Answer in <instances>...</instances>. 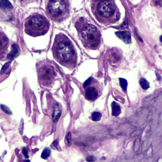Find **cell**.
Returning a JSON list of instances; mask_svg holds the SVG:
<instances>
[{
  "label": "cell",
  "mask_w": 162,
  "mask_h": 162,
  "mask_svg": "<svg viewBox=\"0 0 162 162\" xmlns=\"http://www.w3.org/2000/svg\"><path fill=\"white\" fill-rule=\"evenodd\" d=\"M101 118V114L99 112H94L92 114V120L94 121H99Z\"/></svg>",
  "instance_id": "obj_16"
},
{
  "label": "cell",
  "mask_w": 162,
  "mask_h": 162,
  "mask_svg": "<svg viewBox=\"0 0 162 162\" xmlns=\"http://www.w3.org/2000/svg\"><path fill=\"white\" fill-rule=\"evenodd\" d=\"M81 40L84 46L91 50H96L99 46L101 34L98 29L92 24H86L81 29Z\"/></svg>",
  "instance_id": "obj_4"
},
{
  "label": "cell",
  "mask_w": 162,
  "mask_h": 162,
  "mask_svg": "<svg viewBox=\"0 0 162 162\" xmlns=\"http://www.w3.org/2000/svg\"><path fill=\"white\" fill-rule=\"evenodd\" d=\"M94 14L97 20L105 25L114 23L118 18L117 9L112 0H98L94 7Z\"/></svg>",
  "instance_id": "obj_2"
},
{
  "label": "cell",
  "mask_w": 162,
  "mask_h": 162,
  "mask_svg": "<svg viewBox=\"0 0 162 162\" xmlns=\"http://www.w3.org/2000/svg\"><path fill=\"white\" fill-rule=\"evenodd\" d=\"M20 54V49L17 44H13L12 46V51L8 54V58L9 60H14L15 58L17 57Z\"/></svg>",
  "instance_id": "obj_10"
},
{
  "label": "cell",
  "mask_w": 162,
  "mask_h": 162,
  "mask_svg": "<svg viewBox=\"0 0 162 162\" xmlns=\"http://www.w3.org/2000/svg\"><path fill=\"white\" fill-rule=\"evenodd\" d=\"M112 115L115 116H117L120 113L121 110L120 106L116 102H113L112 103Z\"/></svg>",
  "instance_id": "obj_13"
},
{
  "label": "cell",
  "mask_w": 162,
  "mask_h": 162,
  "mask_svg": "<svg viewBox=\"0 0 162 162\" xmlns=\"http://www.w3.org/2000/svg\"><path fill=\"white\" fill-rule=\"evenodd\" d=\"M116 35L125 43H130L131 41V36L130 32L128 31H119L116 32Z\"/></svg>",
  "instance_id": "obj_9"
},
{
  "label": "cell",
  "mask_w": 162,
  "mask_h": 162,
  "mask_svg": "<svg viewBox=\"0 0 162 162\" xmlns=\"http://www.w3.org/2000/svg\"><path fill=\"white\" fill-rule=\"evenodd\" d=\"M13 6L8 0H0V8L3 10H10Z\"/></svg>",
  "instance_id": "obj_12"
},
{
  "label": "cell",
  "mask_w": 162,
  "mask_h": 162,
  "mask_svg": "<svg viewBox=\"0 0 162 162\" xmlns=\"http://www.w3.org/2000/svg\"><path fill=\"white\" fill-rule=\"evenodd\" d=\"M49 29V23L43 16L35 14L27 18L25 22V32L32 36L45 34Z\"/></svg>",
  "instance_id": "obj_3"
},
{
  "label": "cell",
  "mask_w": 162,
  "mask_h": 162,
  "mask_svg": "<svg viewBox=\"0 0 162 162\" xmlns=\"http://www.w3.org/2000/svg\"><path fill=\"white\" fill-rule=\"evenodd\" d=\"M85 89V96L89 101H95L101 95V89L99 84L93 78L87 79L83 84Z\"/></svg>",
  "instance_id": "obj_7"
},
{
  "label": "cell",
  "mask_w": 162,
  "mask_h": 162,
  "mask_svg": "<svg viewBox=\"0 0 162 162\" xmlns=\"http://www.w3.org/2000/svg\"><path fill=\"white\" fill-rule=\"evenodd\" d=\"M39 82L43 87H51L56 76L54 67L46 61H41L37 64Z\"/></svg>",
  "instance_id": "obj_5"
},
{
  "label": "cell",
  "mask_w": 162,
  "mask_h": 162,
  "mask_svg": "<svg viewBox=\"0 0 162 162\" xmlns=\"http://www.w3.org/2000/svg\"><path fill=\"white\" fill-rule=\"evenodd\" d=\"M67 142L68 144L69 145L70 144V142H71V134L70 133H69L67 135Z\"/></svg>",
  "instance_id": "obj_20"
},
{
  "label": "cell",
  "mask_w": 162,
  "mask_h": 162,
  "mask_svg": "<svg viewBox=\"0 0 162 162\" xmlns=\"http://www.w3.org/2000/svg\"><path fill=\"white\" fill-rule=\"evenodd\" d=\"M139 83H140V85L142 87V88L144 90H146L150 87V84L144 79H141L140 81H139Z\"/></svg>",
  "instance_id": "obj_14"
},
{
  "label": "cell",
  "mask_w": 162,
  "mask_h": 162,
  "mask_svg": "<svg viewBox=\"0 0 162 162\" xmlns=\"http://www.w3.org/2000/svg\"><path fill=\"white\" fill-rule=\"evenodd\" d=\"M1 108L3 110V112H5V113H8V114H11V113H12L11 110L9 109V108L8 107V106H6L5 105H1Z\"/></svg>",
  "instance_id": "obj_18"
},
{
  "label": "cell",
  "mask_w": 162,
  "mask_h": 162,
  "mask_svg": "<svg viewBox=\"0 0 162 162\" xmlns=\"http://www.w3.org/2000/svg\"><path fill=\"white\" fill-rule=\"evenodd\" d=\"M8 42L4 35L0 33V58L4 56L8 50Z\"/></svg>",
  "instance_id": "obj_8"
},
{
  "label": "cell",
  "mask_w": 162,
  "mask_h": 162,
  "mask_svg": "<svg viewBox=\"0 0 162 162\" xmlns=\"http://www.w3.org/2000/svg\"><path fill=\"white\" fill-rule=\"evenodd\" d=\"M160 41L162 43V35H161V37H160Z\"/></svg>",
  "instance_id": "obj_22"
},
{
  "label": "cell",
  "mask_w": 162,
  "mask_h": 162,
  "mask_svg": "<svg viewBox=\"0 0 162 162\" xmlns=\"http://www.w3.org/2000/svg\"><path fill=\"white\" fill-rule=\"evenodd\" d=\"M54 58L61 65L69 69L77 65V53L72 42L63 34L58 35L52 48Z\"/></svg>",
  "instance_id": "obj_1"
},
{
  "label": "cell",
  "mask_w": 162,
  "mask_h": 162,
  "mask_svg": "<svg viewBox=\"0 0 162 162\" xmlns=\"http://www.w3.org/2000/svg\"><path fill=\"white\" fill-rule=\"evenodd\" d=\"M61 110L60 109V107L58 106V104L54 106V109L53 110V120L54 122H56L58 119H59L60 116L61 115Z\"/></svg>",
  "instance_id": "obj_11"
},
{
  "label": "cell",
  "mask_w": 162,
  "mask_h": 162,
  "mask_svg": "<svg viewBox=\"0 0 162 162\" xmlns=\"http://www.w3.org/2000/svg\"><path fill=\"white\" fill-rule=\"evenodd\" d=\"M11 63V61H10V62H8V63H6L5 65H4V67H3V68L2 69V70H1V73H3V72H5V70L6 69V68L7 67H8V65H10V63Z\"/></svg>",
  "instance_id": "obj_21"
},
{
  "label": "cell",
  "mask_w": 162,
  "mask_h": 162,
  "mask_svg": "<svg viewBox=\"0 0 162 162\" xmlns=\"http://www.w3.org/2000/svg\"><path fill=\"white\" fill-rule=\"evenodd\" d=\"M47 9L50 17L54 21H62L69 14L66 0H50Z\"/></svg>",
  "instance_id": "obj_6"
},
{
  "label": "cell",
  "mask_w": 162,
  "mask_h": 162,
  "mask_svg": "<svg viewBox=\"0 0 162 162\" xmlns=\"http://www.w3.org/2000/svg\"><path fill=\"white\" fill-rule=\"evenodd\" d=\"M120 80V86L122 87V88L123 89V90L126 91V89H127V80L124 79H122L120 78L119 79Z\"/></svg>",
  "instance_id": "obj_17"
},
{
  "label": "cell",
  "mask_w": 162,
  "mask_h": 162,
  "mask_svg": "<svg viewBox=\"0 0 162 162\" xmlns=\"http://www.w3.org/2000/svg\"><path fill=\"white\" fill-rule=\"evenodd\" d=\"M51 154V150H50L49 148H46L44 149V151H43L41 155V157L43 159H47V158L50 156Z\"/></svg>",
  "instance_id": "obj_15"
},
{
  "label": "cell",
  "mask_w": 162,
  "mask_h": 162,
  "mask_svg": "<svg viewBox=\"0 0 162 162\" xmlns=\"http://www.w3.org/2000/svg\"><path fill=\"white\" fill-rule=\"evenodd\" d=\"M22 152H23V154H24V157L25 158H28L29 157V156H28V152H27V150L26 148H24L23 149H22Z\"/></svg>",
  "instance_id": "obj_19"
}]
</instances>
